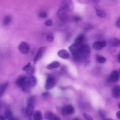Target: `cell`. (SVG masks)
I'll return each instance as SVG.
<instances>
[{"label": "cell", "instance_id": "cell-4", "mask_svg": "<svg viewBox=\"0 0 120 120\" xmlns=\"http://www.w3.org/2000/svg\"><path fill=\"white\" fill-rule=\"evenodd\" d=\"M61 7L68 12H71L73 10L74 4L71 0H61Z\"/></svg>", "mask_w": 120, "mask_h": 120}, {"label": "cell", "instance_id": "cell-23", "mask_svg": "<svg viewBox=\"0 0 120 120\" xmlns=\"http://www.w3.org/2000/svg\"><path fill=\"white\" fill-rule=\"evenodd\" d=\"M96 60L99 63H104L106 61V58L102 55H97L96 56Z\"/></svg>", "mask_w": 120, "mask_h": 120}, {"label": "cell", "instance_id": "cell-33", "mask_svg": "<svg viewBox=\"0 0 120 120\" xmlns=\"http://www.w3.org/2000/svg\"><path fill=\"white\" fill-rule=\"evenodd\" d=\"M73 19L74 20L75 22H78L79 21H80L81 20V18L80 17V16H78V15H76L74 17Z\"/></svg>", "mask_w": 120, "mask_h": 120}, {"label": "cell", "instance_id": "cell-11", "mask_svg": "<svg viewBox=\"0 0 120 120\" xmlns=\"http://www.w3.org/2000/svg\"><path fill=\"white\" fill-rule=\"evenodd\" d=\"M95 9L96 11V14L98 17L101 18H103L106 17V14L105 12L99 6H96L95 7Z\"/></svg>", "mask_w": 120, "mask_h": 120}, {"label": "cell", "instance_id": "cell-27", "mask_svg": "<svg viewBox=\"0 0 120 120\" xmlns=\"http://www.w3.org/2000/svg\"><path fill=\"white\" fill-rule=\"evenodd\" d=\"M34 68L31 66L28 70H27L26 71V73L28 75H31L33 73H34Z\"/></svg>", "mask_w": 120, "mask_h": 120}, {"label": "cell", "instance_id": "cell-22", "mask_svg": "<svg viewBox=\"0 0 120 120\" xmlns=\"http://www.w3.org/2000/svg\"><path fill=\"white\" fill-rule=\"evenodd\" d=\"M46 39L49 42H52L53 40V34L52 32L49 31L47 33L46 35Z\"/></svg>", "mask_w": 120, "mask_h": 120}, {"label": "cell", "instance_id": "cell-21", "mask_svg": "<svg viewBox=\"0 0 120 120\" xmlns=\"http://www.w3.org/2000/svg\"><path fill=\"white\" fill-rule=\"evenodd\" d=\"M55 116V115L50 112H47L45 113V117L47 120H53Z\"/></svg>", "mask_w": 120, "mask_h": 120}, {"label": "cell", "instance_id": "cell-32", "mask_svg": "<svg viewBox=\"0 0 120 120\" xmlns=\"http://www.w3.org/2000/svg\"><path fill=\"white\" fill-rule=\"evenodd\" d=\"M31 66V63H28L27 65H26L25 66H24V67L22 68V69L23 71H26L27 70H28L30 67Z\"/></svg>", "mask_w": 120, "mask_h": 120}, {"label": "cell", "instance_id": "cell-14", "mask_svg": "<svg viewBox=\"0 0 120 120\" xmlns=\"http://www.w3.org/2000/svg\"><path fill=\"white\" fill-rule=\"evenodd\" d=\"M112 94L115 98H120V86H116L113 88Z\"/></svg>", "mask_w": 120, "mask_h": 120}, {"label": "cell", "instance_id": "cell-37", "mask_svg": "<svg viewBox=\"0 0 120 120\" xmlns=\"http://www.w3.org/2000/svg\"><path fill=\"white\" fill-rule=\"evenodd\" d=\"M116 117H117L118 119H120V111H118V112H117V113H116Z\"/></svg>", "mask_w": 120, "mask_h": 120}, {"label": "cell", "instance_id": "cell-12", "mask_svg": "<svg viewBox=\"0 0 120 120\" xmlns=\"http://www.w3.org/2000/svg\"><path fill=\"white\" fill-rule=\"evenodd\" d=\"M57 54L60 58L64 59H67L69 57V52L66 50L65 49H61L58 52Z\"/></svg>", "mask_w": 120, "mask_h": 120}, {"label": "cell", "instance_id": "cell-28", "mask_svg": "<svg viewBox=\"0 0 120 120\" xmlns=\"http://www.w3.org/2000/svg\"><path fill=\"white\" fill-rule=\"evenodd\" d=\"M83 115L86 120H93L92 117L90 115L87 113H84L83 114Z\"/></svg>", "mask_w": 120, "mask_h": 120}, {"label": "cell", "instance_id": "cell-30", "mask_svg": "<svg viewBox=\"0 0 120 120\" xmlns=\"http://www.w3.org/2000/svg\"><path fill=\"white\" fill-rule=\"evenodd\" d=\"M45 24L46 26H51L52 25V21L51 19H49L45 21Z\"/></svg>", "mask_w": 120, "mask_h": 120}, {"label": "cell", "instance_id": "cell-8", "mask_svg": "<svg viewBox=\"0 0 120 120\" xmlns=\"http://www.w3.org/2000/svg\"><path fill=\"white\" fill-rule=\"evenodd\" d=\"M56 84V81L54 78L52 77H48L46 80L45 88L46 90H50L53 88Z\"/></svg>", "mask_w": 120, "mask_h": 120}, {"label": "cell", "instance_id": "cell-38", "mask_svg": "<svg viewBox=\"0 0 120 120\" xmlns=\"http://www.w3.org/2000/svg\"><path fill=\"white\" fill-rule=\"evenodd\" d=\"M117 59H118V61H119V62L120 63V51H119V53L118 54Z\"/></svg>", "mask_w": 120, "mask_h": 120}, {"label": "cell", "instance_id": "cell-45", "mask_svg": "<svg viewBox=\"0 0 120 120\" xmlns=\"http://www.w3.org/2000/svg\"></svg>", "mask_w": 120, "mask_h": 120}, {"label": "cell", "instance_id": "cell-6", "mask_svg": "<svg viewBox=\"0 0 120 120\" xmlns=\"http://www.w3.org/2000/svg\"><path fill=\"white\" fill-rule=\"evenodd\" d=\"M46 50V47L45 46H42L40 47L38 50L34 59H33V62L34 63L38 61L43 55L44 52Z\"/></svg>", "mask_w": 120, "mask_h": 120}, {"label": "cell", "instance_id": "cell-35", "mask_svg": "<svg viewBox=\"0 0 120 120\" xmlns=\"http://www.w3.org/2000/svg\"><path fill=\"white\" fill-rule=\"evenodd\" d=\"M116 26L117 28H120V17H118L116 20Z\"/></svg>", "mask_w": 120, "mask_h": 120}, {"label": "cell", "instance_id": "cell-18", "mask_svg": "<svg viewBox=\"0 0 120 120\" xmlns=\"http://www.w3.org/2000/svg\"><path fill=\"white\" fill-rule=\"evenodd\" d=\"M85 40V36L83 34L81 33L79 34L75 39V43L77 44H83Z\"/></svg>", "mask_w": 120, "mask_h": 120}, {"label": "cell", "instance_id": "cell-10", "mask_svg": "<svg viewBox=\"0 0 120 120\" xmlns=\"http://www.w3.org/2000/svg\"><path fill=\"white\" fill-rule=\"evenodd\" d=\"M27 77L24 76H22L19 77L16 81L15 83L16 84L20 87L21 89L25 85L27 81Z\"/></svg>", "mask_w": 120, "mask_h": 120}, {"label": "cell", "instance_id": "cell-41", "mask_svg": "<svg viewBox=\"0 0 120 120\" xmlns=\"http://www.w3.org/2000/svg\"><path fill=\"white\" fill-rule=\"evenodd\" d=\"M5 119H6L5 117L2 116H0V120H5Z\"/></svg>", "mask_w": 120, "mask_h": 120}, {"label": "cell", "instance_id": "cell-3", "mask_svg": "<svg viewBox=\"0 0 120 120\" xmlns=\"http://www.w3.org/2000/svg\"><path fill=\"white\" fill-rule=\"evenodd\" d=\"M68 12L62 7H60L57 11V15L59 19L61 22H66L68 20Z\"/></svg>", "mask_w": 120, "mask_h": 120}, {"label": "cell", "instance_id": "cell-19", "mask_svg": "<svg viewBox=\"0 0 120 120\" xmlns=\"http://www.w3.org/2000/svg\"><path fill=\"white\" fill-rule=\"evenodd\" d=\"M33 119L34 120H42L43 116L42 112L39 110H36L33 113Z\"/></svg>", "mask_w": 120, "mask_h": 120}, {"label": "cell", "instance_id": "cell-13", "mask_svg": "<svg viewBox=\"0 0 120 120\" xmlns=\"http://www.w3.org/2000/svg\"><path fill=\"white\" fill-rule=\"evenodd\" d=\"M119 78V72L116 71H113L110 76V80L111 82H117Z\"/></svg>", "mask_w": 120, "mask_h": 120}, {"label": "cell", "instance_id": "cell-17", "mask_svg": "<svg viewBox=\"0 0 120 120\" xmlns=\"http://www.w3.org/2000/svg\"><path fill=\"white\" fill-rule=\"evenodd\" d=\"M34 110V106L33 104H28L26 108V112L29 116H31L33 114Z\"/></svg>", "mask_w": 120, "mask_h": 120}, {"label": "cell", "instance_id": "cell-15", "mask_svg": "<svg viewBox=\"0 0 120 120\" xmlns=\"http://www.w3.org/2000/svg\"><path fill=\"white\" fill-rule=\"evenodd\" d=\"M110 45L112 47H118L120 46V39L114 38H112L109 41Z\"/></svg>", "mask_w": 120, "mask_h": 120}, {"label": "cell", "instance_id": "cell-42", "mask_svg": "<svg viewBox=\"0 0 120 120\" xmlns=\"http://www.w3.org/2000/svg\"><path fill=\"white\" fill-rule=\"evenodd\" d=\"M103 120H112V119H110V118H105L103 119Z\"/></svg>", "mask_w": 120, "mask_h": 120}, {"label": "cell", "instance_id": "cell-2", "mask_svg": "<svg viewBox=\"0 0 120 120\" xmlns=\"http://www.w3.org/2000/svg\"><path fill=\"white\" fill-rule=\"evenodd\" d=\"M90 49L88 45L82 44L81 48L80 54L78 59H82L87 58L90 56Z\"/></svg>", "mask_w": 120, "mask_h": 120}, {"label": "cell", "instance_id": "cell-16", "mask_svg": "<svg viewBox=\"0 0 120 120\" xmlns=\"http://www.w3.org/2000/svg\"><path fill=\"white\" fill-rule=\"evenodd\" d=\"M27 82L30 87H33L36 84L37 79L35 76L31 75L29 78L27 77Z\"/></svg>", "mask_w": 120, "mask_h": 120}, {"label": "cell", "instance_id": "cell-24", "mask_svg": "<svg viewBox=\"0 0 120 120\" xmlns=\"http://www.w3.org/2000/svg\"><path fill=\"white\" fill-rule=\"evenodd\" d=\"M11 21V18L9 15H7L5 17L3 20V24L4 25L7 26L10 24Z\"/></svg>", "mask_w": 120, "mask_h": 120}, {"label": "cell", "instance_id": "cell-20", "mask_svg": "<svg viewBox=\"0 0 120 120\" xmlns=\"http://www.w3.org/2000/svg\"><path fill=\"white\" fill-rule=\"evenodd\" d=\"M60 64L59 62H58V61H53L52 62L48 64L46 68L48 69H53V68H58L60 66Z\"/></svg>", "mask_w": 120, "mask_h": 120}, {"label": "cell", "instance_id": "cell-31", "mask_svg": "<svg viewBox=\"0 0 120 120\" xmlns=\"http://www.w3.org/2000/svg\"><path fill=\"white\" fill-rule=\"evenodd\" d=\"M99 114L101 118H102L103 119L105 118V113L102 110H101V109L99 110Z\"/></svg>", "mask_w": 120, "mask_h": 120}, {"label": "cell", "instance_id": "cell-25", "mask_svg": "<svg viewBox=\"0 0 120 120\" xmlns=\"http://www.w3.org/2000/svg\"><path fill=\"white\" fill-rule=\"evenodd\" d=\"M13 117L12 112L10 110H7L5 112V117L7 119H9Z\"/></svg>", "mask_w": 120, "mask_h": 120}, {"label": "cell", "instance_id": "cell-36", "mask_svg": "<svg viewBox=\"0 0 120 120\" xmlns=\"http://www.w3.org/2000/svg\"><path fill=\"white\" fill-rule=\"evenodd\" d=\"M77 0L80 3L82 4H87L90 1V0Z\"/></svg>", "mask_w": 120, "mask_h": 120}, {"label": "cell", "instance_id": "cell-29", "mask_svg": "<svg viewBox=\"0 0 120 120\" xmlns=\"http://www.w3.org/2000/svg\"><path fill=\"white\" fill-rule=\"evenodd\" d=\"M38 15L40 18H45L47 17V14L45 12H42L39 13Z\"/></svg>", "mask_w": 120, "mask_h": 120}, {"label": "cell", "instance_id": "cell-43", "mask_svg": "<svg viewBox=\"0 0 120 120\" xmlns=\"http://www.w3.org/2000/svg\"><path fill=\"white\" fill-rule=\"evenodd\" d=\"M95 2H98L99 1H100V0H93Z\"/></svg>", "mask_w": 120, "mask_h": 120}, {"label": "cell", "instance_id": "cell-39", "mask_svg": "<svg viewBox=\"0 0 120 120\" xmlns=\"http://www.w3.org/2000/svg\"><path fill=\"white\" fill-rule=\"evenodd\" d=\"M53 120H61V119H60L59 117H58V116H57L56 115Z\"/></svg>", "mask_w": 120, "mask_h": 120}, {"label": "cell", "instance_id": "cell-9", "mask_svg": "<svg viewBox=\"0 0 120 120\" xmlns=\"http://www.w3.org/2000/svg\"><path fill=\"white\" fill-rule=\"evenodd\" d=\"M75 112V109L71 105H68L66 107H64L62 109V112L64 115H71L74 113Z\"/></svg>", "mask_w": 120, "mask_h": 120}, {"label": "cell", "instance_id": "cell-7", "mask_svg": "<svg viewBox=\"0 0 120 120\" xmlns=\"http://www.w3.org/2000/svg\"><path fill=\"white\" fill-rule=\"evenodd\" d=\"M107 45V43L105 41H97L93 44V47L96 50H100L105 47Z\"/></svg>", "mask_w": 120, "mask_h": 120}, {"label": "cell", "instance_id": "cell-5", "mask_svg": "<svg viewBox=\"0 0 120 120\" xmlns=\"http://www.w3.org/2000/svg\"><path fill=\"white\" fill-rule=\"evenodd\" d=\"M19 51L23 54H27L30 51V46L28 44L25 42H22L18 45Z\"/></svg>", "mask_w": 120, "mask_h": 120}, {"label": "cell", "instance_id": "cell-1", "mask_svg": "<svg viewBox=\"0 0 120 120\" xmlns=\"http://www.w3.org/2000/svg\"><path fill=\"white\" fill-rule=\"evenodd\" d=\"M82 44L74 43L68 47L71 53L76 59H79Z\"/></svg>", "mask_w": 120, "mask_h": 120}, {"label": "cell", "instance_id": "cell-34", "mask_svg": "<svg viewBox=\"0 0 120 120\" xmlns=\"http://www.w3.org/2000/svg\"><path fill=\"white\" fill-rule=\"evenodd\" d=\"M34 97H31L28 99V104H33L34 101Z\"/></svg>", "mask_w": 120, "mask_h": 120}, {"label": "cell", "instance_id": "cell-44", "mask_svg": "<svg viewBox=\"0 0 120 120\" xmlns=\"http://www.w3.org/2000/svg\"><path fill=\"white\" fill-rule=\"evenodd\" d=\"M118 107H119V108L120 109V103L119 104V105H118Z\"/></svg>", "mask_w": 120, "mask_h": 120}, {"label": "cell", "instance_id": "cell-40", "mask_svg": "<svg viewBox=\"0 0 120 120\" xmlns=\"http://www.w3.org/2000/svg\"><path fill=\"white\" fill-rule=\"evenodd\" d=\"M8 120H18L17 118H15V117H12L11 118H10V119H8Z\"/></svg>", "mask_w": 120, "mask_h": 120}, {"label": "cell", "instance_id": "cell-26", "mask_svg": "<svg viewBox=\"0 0 120 120\" xmlns=\"http://www.w3.org/2000/svg\"><path fill=\"white\" fill-rule=\"evenodd\" d=\"M8 82H6V83H4L1 86V87L0 88V96H1L3 94L5 90H6V88L8 86Z\"/></svg>", "mask_w": 120, "mask_h": 120}]
</instances>
